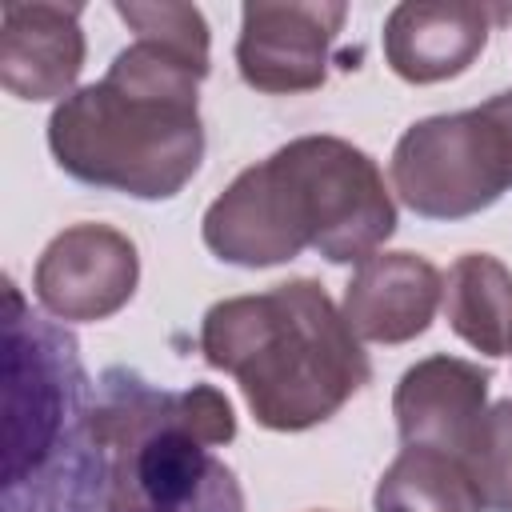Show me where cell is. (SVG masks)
<instances>
[{"label":"cell","instance_id":"1","mask_svg":"<svg viewBox=\"0 0 512 512\" xmlns=\"http://www.w3.org/2000/svg\"><path fill=\"white\" fill-rule=\"evenodd\" d=\"M396 232V204L376 160L340 136H296L248 164L204 212L208 252L236 268L288 264L316 252L364 264Z\"/></svg>","mask_w":512,"mask_h":512},{"label":"cell","instance_id":"2","mask_svg":"<svg viewBox=\"0 0 512 512\" xmlns=\"http://www.w3.org/2000/svg\"><path fill=\"white\" fill-rule=\"evenodd\" d=\"M212 60L136 36L96 84L52 108L56 164L92 188L172 200L204 160L200 80Z\"/></svg>","mask_w":512,"mask_h":512},{"label":"cell","instance_id":"3","mask_svg":"<svg viewBox=\"0 0 512 512\" xmlns=\"http://www.w3.org/2000/svg\"><path fill=\"white\" fill-rule=\"evenodd\" d=\"M200 352L240 384L256 424L272 432L332 420L372 376L360 336L308 276L212 304L200 320Z\"/></svg>","mask_w":512,"mask_h":512},{"label":"cell","instance_id":"4","mask_svg":"<svg viewBox=\"0 0 512 512\" xmlns=\"http://www.w3.org/2000/svg\"><path fill=\"white\" fill-rule=\"evenodd\" d=\"M72 332L4 280V512H100L108 460Z\"/></svg>","mask_w":512,"mask_h":512},{"label":"cell","instance_id":"5","mask_svg":"<svg viewBox=\"0 0 512 512\" xmlns=\"http://www.w3.org/2000/svg\"><path fill=\"white\" fill-rule=\"evenodd\" d=\"M392 188L424 220H464L512 192V92L424 116L392 148Z\"/></svg>","mask_w":512,"mask_h":512},{"label":"cell","instance_id":"6","mask_svg":"<svg viewBox=\"0 0 512 512\" xmlns=\"http://www.w3.org/2000/svg\"><path fill=\"white\" fill-rule=\"evenodd\" d=\"M348 8L340 0H252L240 8L236 68L268 96L312 92L328 80L332 44Z\"/></svg>","mask_w":512,"mask_h":512},{"label":"cell","instance_id":"7","mask_svg":"<svg viewBox=\"0 0 512 512\" xmlns=\"http://www.w3.org/2000/svg\"><path fill=\"white\" fill-rule=\"evenodd\" d=\"M140 284L136 244L112 224H72L48 240L32 268V296L52 320L92 324L116 316Z\"/></svg>","mask_w":512,"mask_h":512},{"label":"cell","instance_id":"8","mask_svg":"<svg viewBox=\"0 0 512 512\" xmlns=\"http://www.w3.org/2000/svg\"><path fill=\"white\" fill-rule=\"evenodd\" d=\"M84 8L60 0L0 4V84L16 100H68L84 68Z\"/></svg>","mask_w":512,"mask_h":512},{"label":"cell","instance_id":"9","mask_svg":"<svg viewBox=\"0 0 512 512\" xmlns=\"http://www.w3.org/2000/svg\"><path fill=\"white\" fill-rule=\"evenodd\" d=\"M488 384L492 372L464 356L436 352L416 360L392 392L400 440L412 448L464 456L480 416L488 412Z\"/></svg>","mask_w":512,"mask_h":512},{"label":"cell","instance_id":"10","mask_svg":"<svg viewBox=\"0 0 512 512\" xmlns=\"http://www.w3.org/2000/svg\"><path fill=\"white\" fill-rule=\"evenodd\" d=\"M504 16L508 8L464 0L396 4L384 20V60L408 84L452 80L472 68V60L488 44L492 24Z\"/></svg>","mask_w":512,"mask_h":512},{"label":"cell","instance_id":"11","mask_svg":"<svg viewBox=\"0 0 512 512\" xmlns=\"http://www.w3.org/2000/svg\"><path fill=\"white\" fill-rule=\"evenodd\" d=\"M444 300V276L416 252H376L356 264L344 288V320L360 340L408 344L428 332Z\"/></svg>","mask_w":512,"mask_h":512},{"label":"cell","instance_id":"12","mask_svg":"<svg viewBox=\"0 0 512 512\" xmlns=\"http://www.w3.org/2000/svg\"><path fill=\"white\" fill-rule=\"evenodd\" d=\"M448 328L484 356H512V272L488 252H464L444 276Z\"/></svg>","mask_w":512,"mask_h":512},{"label":"cell","instance_id":"13","mask_svg":"<svg viewBox=\"0 0 512 512\" xmlns=\"http://www.w3.org/2000/svg\"><path fill=\"white\" fill-rule=\"evenodd\" d=\"M372 512H484L460 456L404 444L372 492Z\"/></svg>","mask_w":512,"mask_h":512},{"label":"cell","instance_id":"14","mask_svg":"<svg viewBox=\"0 0 512 512\" xmlns=\"http://www.w3.org/2000/svg\"><path fill=\"white\" fill-rule=\"evenodd\" d=\"M460 460L484 508L512 512V400H500L480 416Z\"/></svg>","mask_w":512,"mask_h":512},{"label":"cell","instance_id":"15","mask_svg":"<svg viewBox=\"0 0 512 512\" xmlns=\"http://www.w3.org/2000/svg\"><path fill=\"white\" fill-rule=\"evenodd\" d=\"M116 16L148 40L172 44L188 56L212 60L208 52V20L196 4H136V0H116Z\"/></svg>","mask_w":512,"mask_h":512}]
</instances>
